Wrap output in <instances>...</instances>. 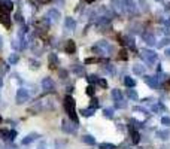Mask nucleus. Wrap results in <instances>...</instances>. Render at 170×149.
Wrapping results in <instances>:
<instances>
[{
  "label": "nucleus",
  "instance_id": "nucleus-17",
  "mask_svg": "<svg viewBox=\"0 0 170 149\" xmlns=\"http://www.w3.org/2000/svg\"><path fill=\"white\" fill-rule=\"evenodd\" d=\"M126 96H127L130 100H133V102H137V99H139V96H137V93L134 90H127L126 91Z\"/></svg>",
  "mask_w": 170,
  "mask_h": 149
},
{
  "label": "nucleus",
  "instance_id": "nucleus-13",
  "mask_svg": "<svg viewBox=\"0 0 170 149\" xmlns=\"http://www.w3.org/2000/svg\"><path fill=\"white\" fill-rule=\"evenodd\" d=\"M82 142L87 143V145H90V146H94V145H96V139H94L93 136H90V134L82 136Z\"/></svg>",
  "mask_w": 170,
  "mask_h": 149
},
{
  "label": "nucleus",
  "instance_id": "nucleus-37",
  "mask_svg": "<svg viewBox=\"0 0 170 149\" xmlns=\"http://www.w3.org/2000/svg\"><path fill=\"white\" fill-rule=\"evenodd\" d=\"M49 17H52V20H57L58 18V12L57 11H51L49 12Z\"/></svg>",
  "mask_w": 170,
  "mask_h": 149
},
{
  "label": "nucleus",
  "instance_id": "nucleus-14",
  "mask_svg": "<svg viewBox=\"0 0 170 149\" xmlns=\"http://www.w3.org/2000/svg\"><path fill=\"white\" fill-rule=\"evenodd\" d=\"M72 70H73V73L78 74V76H85V70L82 66H79V64H75L73 67H72Z\"/></svg>",
  "mask_w": 170,
  "mask_h": 149
},
{
  "label": "nucleus",
  "instance_id": "nucleus-23",
  "mask_svg": "<svg viewBox=\"0 0 170 149\" xmlns=\"http://www.w3.org/2000/svg\"><path fill=\"white\" fill-rule=\"evenodd\" d=\"M127 106V103L124 102V99H121V100H117L115 102V108H118V109H124Z\"/></svg>",
  "mask_w": 170,
  "mask_h": 149
},
{
  "label": "nucleus",
  "instance_id": "nucleus-4",
  "mask_svg": "<svg viewBox=\"0 0 170 149\" xmlns=\"http://www.w3.org/2000/svg\"><path fill=\"white\" fill-rule=\"evenodd\" d=\"M29 97H30L29 91H27L26 88H20V90L17 91V97H15V100H17L18 105H23V103H26V102L29 100Z\"/></svg>",
  "mask_w": 170,
  "mask_h": 149
},
{
  "label": "nucleus",
  "instance_id": "nucleus-48",
  "mask_svg": "<svg viewBox=\"0 0 170 149\" xmlns=\"http://www.w3.org/2000/svg\"><path fill=\"white\" fill-rule=\"evenodd\" d=\"M126 149H128V148H126Z\"/></svg>",
  "mask_w": 170,
  "mask_h": 149
},
{
  "label": "nucleus",
  "instance_id": "nucleus-46",
  "mask_svg": "<svg viewBox=\"0 0 170 149\" xmlns=\"http://www.w3.org/2000/svg\"><path fill=\"white\" fill-rule=\"evenodd\" d=\"M0 48H2V39H0Z\"/></svg>",
  "mask_w": 170,
  "mask_h": 149
},
{
  "label": "nucleus",
  "instance_id": "nucleus-22",
  "mask_svg": "<svg viewBox=\"0 0 170 149\" xmlns=\"http://www.w3.org/2000/svg\"><path fill=\"white\" fill-rule=\"evenodd\" d=\"M127 58H128L127 49H121V51H120V55H118V60H121V61H124V60H127Z\"/></svg>",
  "mask_w": 170,
  "mask_h": 149
},
{
  "label": "nucleus",
  "instance_id": "nucleus-36",
  "mask_svg": "<svg viewBox=\"0 0 170 149\" xmlns=\"http://www.w3.org/2000/svg\"><path fill=\"white\" fill-rule=\"evenodd\" d=\"M170 43V39H164V40H161L160 43H158V46L161 48V46H166V45H169Z\"/></svg>",
  "mask_w": 170,
  "mask_h": 149
},
{
  "label": "nucleus",
  "instance_id": "nucleus-41",
  "mask_svg": "<svg viewBox=\"0 0 170 149\" xmlns=\"http://www.w3.org/2000/svg\"><path fill=\"white\" fill-rule=\"evenodd\" d=\"M39 3H48V2H51V0H38Z\"/></svg>",
  "mask_w": 170,
  "mask_h": 149
},
{
  "label": "nucleus",
  "instance_id": "nucleus-11",
  "mask_svg": "<svg viewBox=\"0 0 170 149\" xmlns=\"http://www.w3.org/2000/svg\"><path fill=\"white\" fill-rule=\"evenodd\" d=\"M0 23H2V24H3L6 29H9V27H11V18H9L8 12H6V14L3 12V14L0 15Z\"/></svg>",
  "mask_w": 170,
  "mask_h": 149
},
{
  "label": "nucleus",
  "instance_id": "nucleus-35",
  "mask_svg": "<svg viewBox=\"0 0 170 149\" xmlns=\"http://www.w3.org/2000/svg\"><path fill=\"white\" fill-rule=\"evenodd\" d=\"M106 70H108V73H109V74H115V67H114V66H111V64L106 67Z\"/></svg>",
  "mask_w": 170,
  "mask_h": 149
},
{
  "label": "nucleus",
  "instance_id": "nucleus-2",
  "mask_svg": "<svg viewBox=\"0 0 170 149\" xmlns=\"http://www.w3.org/2000/svg\"><path fill=\"white\" fill-rule=\"evenodd\" d=\"M140 57L143 58V61L146 63V64H154L155 61H157V52L155 51H152V49H142V54H140Z\"/></svg>",
  "mask_w": 170,
  "mask_h": 149
},
{
  "label": "nucleus",
  "instance_id": "nucleus-15",
  "mask_svg": "<svg viewBox=\"0 0 170 149\" xmlns=\"http://www.w3.org/2000/svg\"><path fill=\"white\" fill-rule=\"evenodd\" d=\"M133 72L136 74H139V76H143V74H145V66H142V64H134Z\"/></svg>",
  "mask_w": 170,
  "mask_h": 149
},
{
  "label": "nucleus",
  "instance_id": "nucleus-49",
  "mask_svg": "<svg viewBox=\"0 0 170 149\" xmlns=\"http://www.w3.org/2000/svg\"><path fill=\"white\" fill-rule=\"evenodd\" d=\"M169 9H170V8H169Z\"/></svg>",
  "mask_w": 170,
  "mask_h": 149
},
{
  "label": "nucleus",
  "instance_id": "nucleus-30",
  "mask_svg": "<svg viewBox=\"0 0 170 149\" xmlns=\"http://www.w3.org/2000/svg\"><path fill=\"white\" fill-rule=\"evenodd\" d=\"M134 112H140V113H149V112L146 111V109H143V108H140V106H134Z\"/></svg>",
  "mask_w": 170,
  "mask_h": 149
},
{
  "label": "nucleus",
  "instance_id": "nucleus-6",
  "mask_svg": "<svg viewBox=\"0 0 170 149\" xmlns=\"http://www.w3.org/2000/svg\"><path fill=\"white\" fill-rule=\"evenodd\" d=\"M128 130H130V136H131L133 143H139V140H140V134L136 131V127H134V125H128Z\"/></svg>",
  "mask_w": 170,
  "mask_h": 149
},
{
  "label": "nucleus",
  "instance_id": "nucleus-39",
  "mask_svg": "<svg viewBox=\"0 0 170 149\" xmlns=\"http://www.w3.org/2000/svg\"><path fill=\"white\" fill-rule=\"evenodd\" d=\"M9 136H11V139H15V137H17V131H15V130L9 131Z\"/></svg>",
  "mask_w": 170,
  "mask_h": 149
},
{
  "label": "nucleus",
  "instance_id": "nucleus-10",
  "mask_svg": "<svg viewBox=\"0 0 170 149\" xmlns=\"http://www.w3.org/2000/svg\"><path fill=\"white\" fill-rule=\"evenodd\" d=\"M48 61H49V67L51 69H54V67H57V64H58V57H57V54H49L48 55Z\"/></svg>",
  "mask_w": 170,
  "mask_h": 149
},
{
  "label": "nucleus",
  "instance_id": "nucleus-43",
  "mask_svg": "<svg viewBox=\"0 0 170 149\" xmlns=\"http://www.w3.org/2000/svg\"><path fill=\"white\" fill-rule=\"evenodd\" d=\"M85 2H87V3H93L94 0H85Z\"/></svg>",
  "mask_w": 170,
  "mask_h": 149
},
{
  "label": "nucleus",
  "instance_id": "nucleus-16",
  "mask_svg": "<svg viewBox=\"0 0 170 149\" xmlns=\"http://www.w3.org/2000/svg\"><path fill=\"white\" fill-rule=\"evenodd\" d=\"M143 39H145V42H146L148 45H155V37H154V35H151V33H143Z\"/></svg>",
  "mask_w": 170,
  "mask_h": 149
},
{
  "label": "nucleus",
  "instance_id": "nucleus-1",
  "mask_svg": "<svg viewBox=\"0 0 170 149\" xmlns=\"http://www.w3.org/2000/svg\"><path fill=\"white\" fill-rule=\"evenodd\" d=\"M64 109L67 112V115H69V118L73 121V122H79L78 121V115H76V102H75V99L72 97V96H66L64 97Z\"/></svg>",
  "mask_w": 170,
  "mask_h": 149
},
{
  "label": "nucleus",
  "instance_id": "nucleus-33",
  "mask_svg": "<svg viewBox=\"0 0 170 149\" xmlns=\"http://www.w3.org/2000/svg\"><path fill=\"white\" fill-rule=\"evenodd\" d=\"M91 108H94V109H97V108H99V100H97L96 97L91 100Z\"/></svg>",
  "mask_w": 170,
  "mask_h": 149
},
{
  "label": "nucleus",
  "instance_id": "nucleus-18",
  "mask_svg": "<svg viewBox=\"0 0 170 149\" xmlns=\"http://www.w3.org/2000/svg\"><path fill=\"white\" fill-rule=\"evenodd\" d=\"M112 99H114V102H117V100H121V99H123V93H121V90H117V88H114V90H112Z\"/></svg>",
  "mask_w": 170,
  "mask_h": 149
},
{
  "label": "nucleus",
  "instance_id": "nucleus-3",
  "mask_svg": "<svg viewBox=\"0 0 170 149\" xmlns=\"http://www.w3.org/2000/svg\"><path fill=\"white\" fill-rule=\"evenodd\" d=\"M76 122H73L72 119L69 121V119H63V122H61V130L64 131V133H67V134H73L75 131H76Z\"/></svg>",
  "mask_w": 170,
  "mask_h": 149
},
{
  "label": "nucleus",
  "instance_id": "nucleus-26",
  "mask_svg": "<svg viewBox=\"0 0 170 149\" xmlns=\"http://www.w3.org/2000/svg\"><path fill=\"white\" fill-rule=\"evenodd\" d=\"M103 113H105V116H106V118H109V119H112V118H114V109H111V108H109V109H105Z\"/></svg>",
  "mask_w": 170,
  "mask_h": 149
},
{
  "label": "nucleus",
  "instance_id": "nucleus-34",
  "mask_svg": "<svg viewBox=\"0 0 170 149\" xmlns=\"http://www.w3.org/2000/svg\"><path fill=\"white\" fill-rule=\"evenodd\" d=\"M58 74H60V78H61V79H66V78H67V70L61 69V70L58 72Z\"/></svg>",
  "mask_w": 170,
  "mask_h": 149
},
{
  "label": "nucleus",
  "instance_id": "nucleus-27",
  "mask_svg": "<svg viewBox=\"0 0 170 149\" xmlns=\"http://www.w3.org/2000/svg\"><path fill=\"white\" fill-rule=\"evenodd\" d=\"M161 124L166 125V127H170V118L169 116H161Z\"/></svg>",
  "mask_w": 170,
  "mask_h": 149
},
{
  "label": "nucleus",
  "instance_id": "nucleus-25",
  "mask_svg": "<svg viewBox=\"0 0 170 149\" xmlns=\"http://www.w3.org/2000/svg\"><path fill=\"white\" fill-rule=\"evenodd\" d=\"M9 63L11 64H17L18 63V54H11L9 55Z\"/></svg>",
  "mask_w": 170,
  "mask_h": 149
},
{
  "label": "nucleus",
  "instance_id": "nucleus-12",
  "mask_svg": "<svg viewBox=\"0 0 170 149\" xmlns=\"http://www.w3.org/2000/svg\"><path fill=\"white\" fill-rule=\"evenodd\" d=\"M157 137L161 139V140H167L170 137V131L169 130H158L157 131Z\"/></svg>",
  "mask_w": 170,
  "mask_h": 149
},
{
  "label": "nucleus",
  "instance_id": "nucleus-31",
  "mask_svg": "<svg viewBox=\"0 0 170 149\" xmlns=\"http://www.w3.org/2000/svg\"><path fill=\"white\" fill-rule=\"evenodd\" d=\"M30 66H32V69H35V70H36V69L39 67V63H38L36 60H30Z\"/></svg>",
  "mask_w": 170,
  "mask_h": 149
},
{
  "label": "nucleus",
  "instance_id": "nucleus-24",
  "mask_svg": "<svg viewBox=\"0 0 170 149\" xmlns=\"http://www.w3.org/2000/svg\"><path fill=\"white\" fill-rule=\"evenodd\" d=\"M99 148L100 149H117V146L112 145V143H105V142H103V143L99 145Z\"/></svg>",
  "mask_w": 170,
  "mask_h": 149
},
{
  "label": "nucleus",
  "instance_id": "nucleus-40",
  "mask_svg": "<svg viewBox=\"0 0 170 149\" xmlns=\"http://www.w3.org/2000/svg\"><path fill=\"white\" fill-rule=\"evenodd\" d=\"M38 149H46V145H45V143H41V145L38 146Z\"/></svg>",
  "mask_w": 170,
  "mask_h": 149
},
{
  "label": "nucleus",
  "instance_id": "nucleus-29",
  "mask_svg": "<svg viewBox=\"0 0 170 149\" xmlns=\"http://www.w3.org/2000/svg\"><path fill=\"white\" fill-rule=\"evenodd\" d=\"M87 79H88V82H91V84H97V81H99V78H97L96 74H90Z\"/></svg>",
  "mask_w": 170,
  "mask_h": 149
},
{
  "label": "nucleus",
  "instance_id": "nucleus-7",
  "mask_svg": "<svg viewBox=\"0 0 170 149\" xmlns=\"http://www.w3.org/2000/svg\"><path fill=\"white\" fill-rule=\"evenodd\" d=\"M145 82H146V85H149L151 88H157V87H158V79H157V76H145Z\"/></svg>",
  "mask_w": 170,
  "mask_h": 149
},
{
  "label": "nucleus",
  "instance_id": "nucleus-8",
  "mask_svg": "<svg viewBox=\"0 0 170 149\" xmlns=\"http://www.w3.org/2000/svg\"><path fill=\"white\" fill-rule=\"evenodd\" d=\"M64 49H66L67 54H75V52H76V43H75L73 40H67Z\"/></svg>",
  "mask_w": 170,
  "mask_h": 149
},
{
  "label": "nucleus",
  "instance_id": "nucleus-20",
  "mask_svg": "<svg viewBox=\"0 0 170 149\" xmlns=\"http://www.w3.org/2000/svg\"><path fill=\"white\" fill-rule=\"evenodd\" d=\"M64 27H66L67 30H73V29H75V21H73L72 18H66V24H64Z\"/></svg>",
  "mask_w": 170,
  "mask_h": 149
},
{
  "label": "nucleus",
  "instance_id": "nucleus-21",
  "mask_svg": "<svg viewBox=\"0 0 170 149\" xmlns=\"http://www.w3.org/2000/svg\"><path fill=\"white\" fill-rule=\"evenodd\" d=\"M94 111H96L94 108H88V109H82L81 113H82L84 116H93V115H94Z\"/></svg>",
  "mask_w": 170,
  "mask_h": 149
},
{
  "label": "nucleus",
  "instance_id": "nucleus-19",
  "mask_svg": "<svg viewBox=\"0 0 170 149\" xmlns=\"http://www.w3.org/2000/svg\"><path fill=\"white\" fill-rule=\"evenodd\" d=\"M124 85L128 87V88H133V87L136 85V81H134L133 78H130V76H126V78H124Z\"/></svg>",
  "mask_w": 170,
  "mask_h": 149
},
{
  "label": "nucleus",
  "instance_id": "nucleus-38",
  "mask_svg": "<svg viewBox=\"0 0 170 149\" xmlns=\"http://www.w3.org/2000/svg\"><path fill=\"white\" fill-rule=\"evenodd\" d=\"M87 94H88V96H94V88H93L91 85H88V88H87Z\"/></svg>",
  "mask_w": 170,
  "mask_h": 149
},
{
  "label": "nucleus",
  "instance_id": "nucleus-47",
  "mask_svg": "<svg viewBox=\"0 0 170 149\" xmlns=\"http://www.w3.org/2000/svg\"><path fill=\"white\" fill-rule=\"evenodd\" d=\"M169 82H170V79H169Z\"/></svg>",
  "mask_w": 170,
  "mask_h": 149
},
{
  "label": "nucleus",
  "instance_id": "nucleus-32",
  "mask_svg": "<svg viewBox=\"0 0 170 149\" xmlns=\"http://www.w3.org/2000/svg\"><path fill=\"white\" fill-rule=\"evenodd\" d=\"M97 84H99L102 88H106V87H108V82H106L105 79H99V81H97Z\"/></svg>",
  "mask_w": 170,
  "mask_h": 149
},
{
  "label": "nucleus",
  "instance_id": "nucleus-44",
  "mask_svg": "<svg viewBox=\"0 0 170 149\" xmlns=\"http://www.w3.org/2000/svg\"><path fill=\"white\" fill-rule=\"evenodd\" d=\"M2 85H3V81H2V78H0V87H2Z\"/></svg>",
  "mask_w": 170,
  "mask_h": 149
},
{
  "label": "nucleus",
  "instance_id": "nucleus-45",
  "mask_svg": "<svg viewBox=\"0 0 170 149\" xmlns=\"http://www.w3.org/2000/svg\"><path fill=\"white\" fill-rule=\"evenodd\" d=\"M2 121H3V119H2V116H0V124H2Z\"/></svg>",
  "mask_w": 170,
  "mask_h": 149
},
{
  "label": "nucleus",
  "instance_id": "nucleus-28",
  "mask_svg": "<svg viewBox=\"0 0 170 149\" xmlns=\"http://www.w3.org/2000/svg\"><path fill=\"white\" fill-rule=\"evenodd\" d=\"M100 61H102L100 58H87L85 64H93V63H100Z\"/></svg>",
  "mask_w": 170,
  "mask_h": 149
},
{
  "label": "nucleus",
  "instance_id": "nucleus-42",
  "mask_svg": "<svg viewBox=\"0 0 170 149\" xmlns=\"http://www.w3.org/2000/svg\"><path fill=\"white\" fill-rule=\"evenodd\" d=\"M166 55H170V48H167V49H166Z\"/></svg>",
  "mask_w": 170,
  "mask_h": 149
},
{
  "label": "nucleus",
  "instance_id": "nucleus-9",
  "mask_svg": "<svg viewBox=\"0 0 170 149\" xmlns=\"http://www.w3.org/2000/svg\"><path fill=\"white\" fill-rule=\"evenodd\" d=\"M38 137H39V134H36V133H32V134L26 136V137L21 140V143H23V145H30V143H32V142H35Z\"/></svg>",
  "mask_w": 170,
  "mask_h": 149
},
{
  "label": "nucleus",
  "instance_id": "nucleus-5",
  "mask_svg": "<svg viewBox=\"0 0 170 149\" xmlns=\"http://www.w3.org/2000/svg\"><path fill=\"white\" fill-rule=\"evenodd\" d=\"M42 88L46 93H51L54 91V81L51 78H43L42 79Z\"/></svg>",
  "mask_w": 170,
  "mask_h": 149
}]
</instances>
